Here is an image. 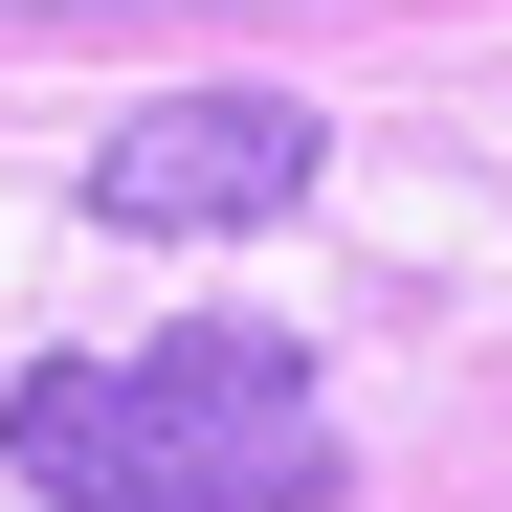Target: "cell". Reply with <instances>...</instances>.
<instances>
[{
    "label": "cell",
    "instance_id": "obj_1",
    "mask_svg": "<svg viewBox=\"0 0 512 512\" xmlns=\"http://www.w3.org/2000/svg\"><path fill=\"white\" fill-rule=\"evenodd\" d=\"M0 468L45 512H357V446L290 334H134V357H45L0 401Z\"/></svg>",
    "mask_w": 512,
    "mask_h": 512
},
{
    "label": "cell",
    "instance_id": "obj_2",
    "mask_svg": "<svg viewBox=\"0 0 512 512\" xmlns=\"http://www.w3.org/2000/svg\"><path fill=\"white\" fill-rule=\"evenodd\" d=\"M312 112L290 90H156L112 156H90V223H134V245H223V223H290L312 201Z\"/></svg>",
    "mask_w": 512,
    "mask_h": 512
}]
</instances>
